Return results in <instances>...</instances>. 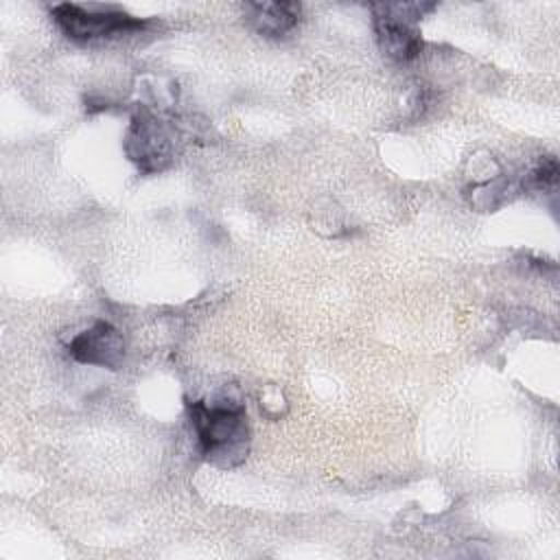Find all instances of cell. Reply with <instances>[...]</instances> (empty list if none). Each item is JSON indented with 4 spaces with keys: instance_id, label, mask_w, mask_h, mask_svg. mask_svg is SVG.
<instances>
[{
    "instance_id": "1",
    "label": "cell",
    "mask_w": 560,
    "mask_h": 560,
    "mask_svg": "<svg viewBox=\"0 0 560 560\" xmlns=\"http://www.w3.org/2000/svg\"><path fill=\"white\" fill-rule=\"evenodd\" d=\"M188 416L203 459L221 468L245 462L249 451V424L241 402L192 400L188 402Z\"/></svg>"
},
{
    "instance_id": "2",
    "label": "cell",
    "mask_w": 560,
    "mask_h": 560,
    "mask_svg": "<svg viewBox=\"0 0 560 560\" xmlns=\"http://www.w3.org/2000/svg\"><path fill=\"white\" fill-rule=\"evenodd\" d=\"M50 15L63 31V35L77 42L118 37L133 31H142L147 26L144 20L133 18L114 4L61 2L50 9Z\"/></svg>"
},
{
    "instance_id": "3",
    "label": "cell",
    "mask_w": 560,
    "mask_h": 560,
    "mask_svg": "<svg viewBox=\"0 0 560 560\" xmlns=\"http://www.w3.org/2000/svg\"><path fill=\"white\" fill-rule=\"evenodd\" d=\"M372 24L383 55L394 61H411L422 50L418 20L433 9L424 2H381L372 4Z\"/></svg>"
},
{
    "instance_id": "4",
    "label": "cell",
    "mask_w": 560,
    "mask_h": 560,
    "mask_svg": "<svg viewBox=\"0 0 560 560\" xmlns=\"http://www.w3.org/2000/svg\"><path fill=\"white\" fill-rule=\"evenodd\" d=\"M125 153L142 173H160L175 158L173 127L149 109H138L125 136Z\"/></svg>"
},
{
    "instance_id": "5",
    "label": "cell",
    "mask_w": 560,
    "mask_h": 560,
    "mask_svg": "<svg viewBox=\"0 0 560 560\" xmlns=\"http://www.w3.org/2000/svg\"><path fill=\"white\" fill-rule=\"evenodd\" d=\"M68 352L74 361L83 365H96L107 370H118L125 361V337L109 322H94L90 328L81 330L68 343Z\"/></svg>"
},
{
    "instance_id": "6",
    "label": "cell",
    "mask_w": 560,
    "mask_h": 560,
    "mask_svg": "<svg viewBox=\"0 0 560 560\" xmlns=\"http://www.w3.org/2000/svg\"><path fill=\"white\" fill-rule=\"evenodd\" d=\"M302 15L298 2H247L245 18L254 31L267 37H280L289 33Z\"/></svg>"
},
{
    "instance_id": "7",
    "label": "cell",
    "mask_w": 560,
    "mask_h": 560,
    "mask_svg": "<svg viewBox=\"0 0 560 560\" xmlns=\"http://www.w3.org/2000/svg\"><path fill=\"white\" fill-rule=\"evenodd\" d=\"M558 182V162L553 158H545L529 175H527V186L536 190H549L556 188Z\"/></svg>"
}]
</instances>
